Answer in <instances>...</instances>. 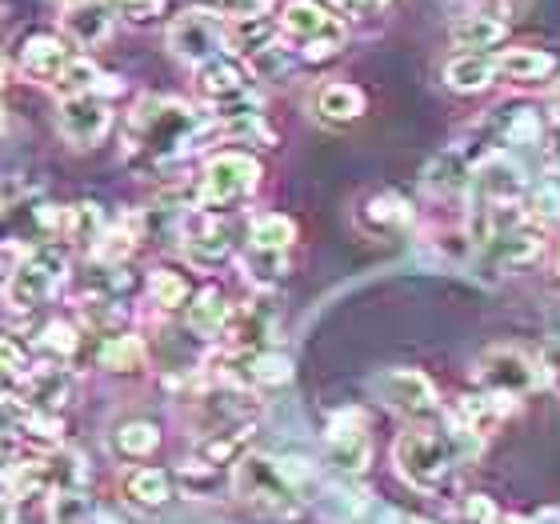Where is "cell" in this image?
<instances>
[{
	"mask_svg": "<svg viewBox=\"0 0 560 524\" xmlns=\"http://www.w3.org/2000/svg\"><path fill=\"white\" fill-rule=\"evenodd\" d=\"M209 117L173 96H144L125 125V156L137 164H168L200 149Z\"/></svg>",
	"mask_w": 560,
	"mask_h": 524,
	"instance_id": "1",
	"label": "cell"
},
{
	"mask_svg": "<svg viewBox=\"0 0 560 524\" xmlns=\"http://www.w3.org/2000/svg\"><path fill=\"white\" fill-rule=\"evenodd\" d=\"M480 449L477 436H468L465 429L453 424L448 432L432 429H409L400 432V441L393 444V465H397L400 480L417 492H441L448 485V477L456 473V465L472 456Z\"/></svg>",
	"mask_w": 560,
	"mask_h": 524,
	"instance_id": "2",
	"label": "cell"
},
{
	"mask_svg": "<svg viewBox=\"0 0 560 524\" xmlns=\"http://www.w3.org/2000/svg\"><path fill=\"white\" fill-rule=\"evenodd\" d=\"M233 492L248 509L277 516V521H292L304 509V492L292 480L289 461H277V456H265V453H245L236 461Z\"/></svg>",
	"mask_w": 560,
	"mask_h": 524,
	"instance_id": "3",
	"label": "cell"
},
{
	"mask_svg": "<svg viewBox=\"0 0 560 524\" xmlns=\"http://www.w3.org/2000/svg\"><path fill=\"white\" fill-rule=\"evenodd\" d=\"M65 277H69V253H65L57 241L33 245L9 268V277H4V304L16 308V313L40 308V304L65 284Z\"/></svg>",
	"mask_w": 560,
	"mask_h": 524,
	"instance_id": "4",
	"label": "cell"
},
{
	"mask_svg": "<svg viewBox=\"0 0 560 524\" xmlns=\"http://www.w3.org/2000/svg\"><path fill=\"white\" fill-rule=\"evenodd\" d=\"M197 89L212 105L217 120L260 113V105L253 101V77H248V69L233 53H221V57L197 65Z\"/></svg>",
	"mask_w": 560,
	"mask_h": 524,
	"instance_id": "5",
	"label": "cell"
},
{
	"mask_svg": "<svg viewBox=\"0 0 560 524\" xmlns=\"http://www.w3.org/2000/svg\"><path fill=\"white\" fill-rule=\"evenodd\" d=\"M280 36L301 45L308 60H325L345 45V21L316 0H289L280 12Z\"/></svg>",
	"mask_w": 560,
	"mask_h": 524,
	"instance_id": "6",
	"label": "cell"
},
{
	"mask_svg": "<svg viewBox=\"0 0 560 524\" xmlns=\"http://www.w3.org/2000/svg\"><path fill=\"white\" fill-rule=\"evenodd\" d=\"M260 185V164L257 156L248 152H221L205 164L200 173V188H197V205L200 209H229L236 200H245L253 188Z\"/></svg>",
	"mask_w": 560,
	"mask_h": 524,
	"instance_id": "7",
	"label": "cell"
},
{
	"mask_svg": "<svg viewBox=\"0 0 560 524\" xmlns=\"http://www.w3.org/2000/svg\"><path fill=\"white\" fill-rule=\"evenodd\" d=\"M477 385L492 396H504V400H521L533 388H540V364L521 349H509V345H497V349L480 352L477 361Z\"/></svg>",
	"mask_w": 560,
	"mask_h": 524,
	"instance_id": "8",
	"label": "cell"
},
{
	"mask_svg": "<svg viewBox=\"0 0 560 524\" xmlns=\"http://www.w3.org/2000/svg\"><path fill=\"white\" fill-rule=\"evenodd\" d=\"M168 53L176 60H188V65H205V60L229 53V36L217 24V16L200 9L180 12L173 24H168Z\"/></svg>",
	"mask_w": 560,
	"mask_h": 524,
	"instance_id": "9",
	"label": "cell"
},
{
	"mask_svg": "<svg viewBox=\"0 0 560 524\" xmlns=\"http://www.w3.org/2000/svg\"><path fill=\"white\" fill-rule=\"evenodd\" d=\"M373 393L385 400L393 412L409 420H424L441 408V396H436V385L420 369H385V373L373 381Z\"/></svg>",
	"mask_w": 560,
	"mask_h": 524,
	"instance_id": "10",
	"label": "cell"
},
{
	"mask_svg": "<svg viewBox=\"0 0 560 524\" xmlns=\"http://www.w3.org/2000/svg\"><path fill=\"white\" fill-rule=\"evenodd\" d=\"M325 449L332 468H340V473H364L369 468L373 441H369V424H364V417L357 408H340V412L328 417Z\"/></svg>",
	"mask_w": 560,
	"mask_h": 524,
	"instance_id": "11",
	"label": "cell"
},
{
	"mask_svg": "<svg viewBox=\"0 0 560 524\" xmlns=\"http://www.w3.org/2000/svg\"><path fill=\"white\" fill-rule=\"evenodd\" d=\"M113 125V108L101 93H84V96H65L60 101V137L77 144V149H93L101 144Z\"/></svg>",
	"mask_w": 560,
	"mask_h": 524,
	"instance_id": "12",
	"label": "cell"
},
{
	"mask_svg": "<svg viewBox=\"0 0 560 524\" xmlns=\"http://www.w3.org/2000/svg\"><path fill=\"white\" fill-rule=\"evenodd\" d=\"M65 209L40 205V200H16V205H0V245L12 241H28V245H45L48 236L60 233Z\"/></svg>",
	"mask_w": 560,
	"mask_h": 524,
	"instance_id": "13",
	"label": "cell"
},
{
	"mask_svg": "<svg viewBox=\"0 0 560 524\" xmlns=\"http://www.w3.org/2000/svg\"><path fill=\"white\" fill-rule=\"evenodd\" d=\"M221 376L236 388H277L292 381V361L269 349H236L233 357H224Z\"/></svg>",
	"mask_w": 560,
	"mask_h": 524,
	"instance_id": "14",
	"label": "cell"
},
{
	"mask_svg": "<svg viewBox=\"0 0 560 524\" xmlns=\"http://www.w3.org/2000/svg\"><path fill=\"white\" fill-rule=\"evenodd\" d=\"M77 396V381L65 369H28L21 376V405L24 412H36V417H52L65 412Z\"/></svg>",
	"mask_w": 560,
	"mask_h": 524,
	"instance_id": "15",
	"label": "cell"
},
{
	"mask_svg": "<svg viewBox=\"0 0 560 524\" xmlns=\"http://www.w3.org/2000/svg\"><path fill=\"white\" fill-rule=\"evenodd\" d=\"M69 40L57 33H33L21 40V57H16V65H21V72L28 77V81L36 84H52L60 81V72L69 69Z\"/></svg>",
	"mask_w": 560,
	"mask_h": 524,
	"instance_id": "16",
	"label": "cell"
},
{
	"mask_svg": "<svg viewBox=\"0 0 560 524\" xmlns=\"http://www.w3.org/2000/svg\"><path fill=\"white\" fill-rule=\"evenodd\" d=\"M60 28L65 40L77 48H96L113 36V4L108 0H69L60 9Z\"/></svg>",
	"mask_w": 560,
	"mask_h": 524,
	"instance_id": "17",
	"label": "cell"
},
{
	"mask_svg": "<svg viewBox=\"0 0 560 524\" xmlns=\"http://www.w3.org/2000/svg\"><path fill=\"white\" fill-rule=\"evenodd\" d=\"M480 161H485V156L472 152L468 140H456V144H448L444 152L432 156V164L424 168V188H429V193H460V188H468V181H472Z\"/></svg>",
	"mask_w": 560,
	"mask_h": 524,
	"instance_id": "18",
	"label": "cell"
},
{
	"mask_svg": "<svg viewBox=\"0 0 560 524\" xmlns=\"http://www.w3.org/2000/svg\"><path fill=\"white\" fill-rule=\"evenodd\" d=\"M513 400H504V396H492V393H472V396H460V405H456V417L453 424L456 429H465L468 436H492V432L501 429L504 412H509Z\"/></svg>",
	"mask_w": 560,
	"mask_h": 524,
	"instance_id": "19",
	"label": "cell"
},
{
	"mask_svg": "<svg viewBox=\"0 0 560 524\" xmlns=\"http://www.w3.org/2000/svg\"><path fill=\"white\" fill-rule=\"evenodd\" d=\"M313 113L325 125H352V120L364 117V93L357 84L328 81L313 93Z\"/></svg>",
	"mask_w": 560,
	"mask_h": 524,
	"instance_id": "20",
	"label": "cell"
},
{
	"mask_svg": "<svg viewBox=\"0 0 560 524\" xmlns=\"http://www.w3.org/2000/svg\"><path fill=\"white\" fill-rule=\"evenodd\" d=\"M272 321H277V304H272L269 296H260V301L245 304V308H236L233 325H229L236 349H245V352L265 349V340H269V333H272Z\"/></svg>",
	"mask_w": 560,
	"mask_h": 524,
	"instance_id": "21",
	"label": "cell"
},
{
	"mask_svg": "<svg viewBox=\"0 0 560 524\" xmlns=\"http://www.w3.org/2000/svg\"><path fill=\"white\" fill-rule=\"evenodd\" d=\"M497 72L509 77V81H545L557 72V57L545 53V48H504L492 57Z\"/></svg>",
	"mask_w": 560,
	"mask_h": 524,
	"instance_id": "22",
	"label": "cell"
},
{
	"mask_svg": "<svg viewBox=\"0 0 560 524\" xmlns=\"http://www.w3.org/2000/svg\"><path fill=\"white\" fill-rule=\"evenodd\" d=\"M185 253L192 265H205V268H217L224 260L233 257V241H229V229L224 224H212L205 221L200 229H188L185 233Z\"/></svg>",
	"mask_w": 560,
	"mask_h": 524,
	"instance_id": "23",
	"label": "cell"
},
{
	"mask_svg": "<svg viewBox=\"0 0 560 524\" xmlns=\"http://www.w3.org/2000/svg\"><path fill=\"white\" fill-rule=\"evenodd\" d=\"M492 77H497V65L485 53H460V57L444 65V84L453 93H480V89L492 84Z\"/></svg>",
	"mask_w": 560,
	"mask_h": 524,
	"instance_id": "24",
	"label": "cell"
},
{
	"mask_svg": "<svg viewBox=\"0 0 560 524\" xmlns=\"http://www.w3.org/2000/svg\"><path fill=\"white\" fill-rule=\"evenodd\" d=\"M120 489H125L129 501L144 504V509H161V504L173 501V477L164 468H152V465H140L132 473H125Z\"/></svg>",
	"mask_w": 560,
	"mask_h": 524,
	"instance_id": "25",
	"label": "cell"
},
{
	"mask_svg": "<svg viewBox=\"0 0 560 524\" xmlns=\"http://www.w3.org/2000/svg\"><path fill=\"white\" fill-rule=\"evenodd\" d=\"M60 233L69 236V241H77L81 248H96L101 241H105V233H108L105 209H101V205H93V200H81V205H72V209H65Z\"/></svg>",
	"mask_w": 560,
	"mask_h": 524,
	"instance_id": "26",
	"label": "cell"
},
{
	"mask_svg": "<svg viewBox=\"0 0 560 524\" xmlns=\"http://www.w3.org/2000/svg\"><path fill=\"white\" fill-rule=\"evenodd\" d=\"M108 444H113V453H117L120 461H144V456L156 453L161 429H156L152 420H125V424H117V432L108 436Z\"/></svg>",
	"mask_w": 560,
	"mask_h": 524,
	"instance_id": "27",
	"label": "cell"
},
{
	"mask_svg": "<svg viewBox=\"0 0 560 524\" xmlns=\"http://www.w3.org/2000/svg\"><path fill=\"white\" fill-rule=\"evenodd\" d=\"M233 304L224 301L221 292H200L197 301L188 304V328L192 333H205V337H221V333H229V325H233Z\"/></svg>",
	"mask_w": 560,
	"mask_h": 524,
	"instance_id": "28",
	"label": "cell"
},
{
	"mask_svg": "<svg viewBox=\"0 0 560 524\" xmlns=\"http://www.w3.org/2000/svg\"><path fill=\"white\" fill-rule=\"evenodd\" d=\"M296 241V224L280 212H269V217H257L253 221V233H248V245L253 253H272V257H284Z\"/></svg>",
	"mask_w": 560,
	"mask_h": 524,
	"instance_id": "29",
	"label": "cell"
},
{
	"mask_svg": "<svg viewBox=\"0 0 560 524\" xmlns=\"http://www.w3.org/2000/svg\"><path fill=\"white\" fill-rule=\"evenodd\" d=\"M501 40H504V24L497 16H485V12L460 16L453 24V45L465 48V53H485V48L501 45Z\"/></svg>",
	"mask_w": 560,
	"mask_h": 524,
	"instance_id": "30",
	"label": "cell"
},
{
	"mask_svg": "<svg viewBox=\"0 0 560 524\" xmlns=\"http://www.w3.org/2000/svg\"><path fill=\"white\" fill-rule=\"evenodd\" d=\"M149 364V349L144 340L132 337V333H120V337H108L101 345V369L108 373H140Z\"/></svg>",
	"mask_w": 560,
	"mask_h": 524,
	"instance_id": "31",
	"label": "cell"
},
{
	"mask_svg": "<svg viewBox=\"0 0 560 524\" xmlns=\"http://www.w3.org/2000/svg\"><path fill=\"white\" fill-rule=\"evenodd\" d=\"M113 77H105V72L96 69L93 60H84V57H72L69 60V69L60 72V81L52 84L60 96H84V93H113L117 84H108Z\"/></svg>",
	"mask_w": 560,
	"mask_h": 524,
	"instance_id": "32",
	"label": "cell"
},
{
	"mask_svg": "<svg viewBox=\"0 0 560 524\" xmlns=\"http://www.w3.org/2000/svg\"><path fill=\"white\" fill-rule=\"evenodd\" d=\"M364 221L373 224V229L393 233V229H405V224L412 221V209H409V200L397 197V193H381V197H373L364 205Z\"/></svg>",
	"mask_w": 560,
	"mask_h": 524,
	"instance_id": "33",
	"label": "cell"
},
{
	"mask_svg": "<svg viewBox=\"0 0 560 524\" xmlns=\"http://www.w3.org/2000/svg\"><path fill=\"white\" fill-rule=\"evenodd\" d=\"M149 296H152V304H161V308H185V304L192 301V284H188L180 272H173V268H152Z\"/></svg>",
	"mask_w": 560,
	"mask_h": 524,
	"instance_id": "34",
	"label": "cell"
},
{
	"mask_svg": "<svg viewBox=\"0 0 560 524\" xmlns=\"http://www.w3.org/2000/svg\"><path fill=\"white\" fill-rule=\"evenodd\" d=\"M192 9L209 12V16H224V21L233 24H245V21H265L272 0H192Z\"/></svg>",
	"mask_w": 560,
	"mask_h": 524,
	"instance_id": "35",
	"label": "cell"
},
{
	"mask_svg": "<svg viewBox=\"0 0 560 524\" xmlns=\"http://www.w3.org/2000/svg\"><path fill=\"white\" fill-rule=\"evenodd\" d=\"M48 521L52 524H93V504L81 492H52L48 497Z\"/></svg>",
	"mask_w": 560,
	"mask_h": 524,
	"instance_id": "36",
	"label": "cell"
},
{
	"mask_svg": "<svg viewBox=\"0 0 560 524\" xmlns=\"http://www.w3.org/2000/svg\"><path fill=\"white\" fill-rule=\"evenodd\" d=\"M460 516H465L468 524H497V521H501V513H497L492 497H485V492H472V497L465 501V509H460Z\"/></svg>",
	"mask_w": 560,
	"mask_h": 524,
	"instance_id": "37",
	"label": "cell"
},
{
	"mask_svg": "<svg viewBox=\"0 0 560 524\" xmlns=\"http://www.w3.org/2000/svg\"><path fill=\"white\" fill-rule=\"evenodd\" d=\"M0 373H9V376L28 373V357H24V349L12 337H0Z\"/></svg>",
	"mask_w": 560,
	"mask_h": 524,
	"instance_id": "38",
	"label": "cell"
},
{
	"mask_svg": "<svg viewBox=\"0 0 560 524\" xmlns=\"http://www.w3.org/2000/svg\"><path fill=\"white\" fill-rule=\"evenodd\" d=\"M108 4H117V9L137 24H149L152 16L164 9V0H108Z\"/></svg>",
	"mask_w": 560,
	"mask_h": 524,
	"instance_id": "39",
	"label": "cell"
},
{
	"mask_svg": "<svg viewBox=\"0 0 560 524\" xmlns=\"http://www.w3.org/2000/svg\"><path fill=\"white\" fill-rule=\"evenodd\" d=\"M77 340H81V337H77V328L65 325V321H52V325L45 328V345L52 352H72V349H77Z\"/></svg>",
	"mask_w": 560,
	"mask_h": 524,
	"instance_id": "40",
	"label": "cell"
},
{
	"mask_svg": "<svg viewBox=\"0 0 560 524\" xmlns=\"http://www.w3.org/2000/svg\"><path fill=\"white\" fill-rule=\"evenodd\" d=\"M537 364H540V381H545L552 393H560V340L557 345H545Z\"/></svg>",
	"mask_w": 560,
	"mask_h": 524,
	"instance_id": "41",
	"label": "cell"
},
{
	"mask_svg": "<svg viewBox=\"0 0 560 524\" xmlns=\"http://www.w3.org/2000/svg\"><path fill=\"white\" fill-rule=\"evenodd\" d=\"M16 465H21V441L12 432H0V480H9Z\"/></svg>",
	"mask_w": 560,
	"mask_h": 524,
	"instance_id": "42",
	"label": "cell"
},
{
	"mask_svg": "<svg viewBox=\"0 0 560 524\" xmlns=\"http://www.w3.org/2000/svg\"><path fill=\"white\" fill-rule=\"evenodd\" d=\"M533 524H560V513L557 509H545V513L533 516Z\"/></svg>",
	"mask_w": 560,
	"mask_h": 524,
	"instance_id": "43",
	"label": "cell"
},
{
	"mask_svg": "<svg viewBox=\"0 0 560 524\" xmlns=\"http://www.w3.org/2000/svg\"><path fill=\"white\" fill-rule=\"evenodd\" d=\"M349 9H381V4H388V0H345Z\"/></svg>",
	"mask_w": 560,
	"mask_h": 524,
	"instance_id": "44",
	"label": "cell"
},
{
	"mask_svg": "<svg viewBox=\"0 0 560 524\" xmlns=\"http://www.w3.org/2000/svg\"><path fill=\"white\" fill-rule=\"evenodd\" d=\"M4 84H9V65L0 60V93H4Z\"/></svg>",
	"mask_w": 560,
	"mask_h": 524,
	"instance_id": "45",
	"label": "cell"
},
{
	"mask_svg": "<svg viewBox=\"0 0 560 524\" xmlns=\"http://www.w3.org/2000/svg\"><path fill=\"white\" fill-rule=\"evenodd\" d=\"M9 521H12V509L4 501H0V524H9Z\"/></svg>",
	"mask_w": 560,
	"mask_h": 524,
	"instance_id": "46",
	"label": "cell"
},
{
	"mask_svg": "<svg viewBox=\"0 0 560 524\" xmlns=\"http://www.w3.org/2000/svg\"><path fill=\"white\" fill-rule=\"evenodd\" d=\"M497 524H533V521H525V516H501Z\"/></svg>",
	"mask_w": 560,
	"mask_h": 524,
	"instance_id": "47",
	"label": "cell"
},
{
	"mask_svg": "<svg viewBox=\"0 0 560 524\" xmlns=\"http://www.w3.org/2000/svg\"><path fill=\"white\" fill-rule=\"evenodd\" d=\"M552 113H557V120H560V84H557V96H552Z\"/></svg>",
	"mask_w": 560,
	"mask_h": 524,
	"instance_id": "48",
	"label": "cell"
},
{
	"mask_svg": "<svg viewBox=\"0 0 560 524\" xmlns=\"http://www.w3.org/2000/svg\"><path fill=\"white\" fill-rule=\"evenodd\" d=\"M405 524H429V521H412V516H405Z\"/></svg>",
	"mask_w": 560,
	"mask_h": 524,
	"instance_id": "49",
	"label": "cell"
},
{
	"mask_svg": "<svg viewBox=\"0 0 560 524\" xmlns=\"http://www.w3.org/2000/svg\"><path fill=\"white\" fill-rule=\"evenodd\" d=\"M0 16H4V4H0Z\"/></svg>",
	"mask_w": 560,
	"mask_h": 524,
	"instance_id": "50",
	"label": "cell"
},
{
	"mask_svg": "<svg viewBox=\"0 0 560 524\" xmlns=\"http://www.w3.org/2000/svg\"><path fill=\"white\" fill-rule=\"evenodd\" d=\"M65 4H69V0H65Z\"/></svg>",
	"mask_w": 560,
	"mask_h": 524,
	"instance_id": "51",
	"label": "cell"
}]
</instances>
